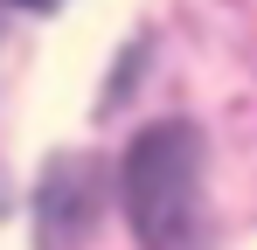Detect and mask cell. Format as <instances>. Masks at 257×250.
Instances as JSON below:
<instances>
[{
	"label": "cell",
	"mask_w": 257,
	"mask_h": 250,
	"mask_svg": "<svg viewBox=\"0 0 257 250\" xmlns=\"http://www.w3.org/2000/svg\"><path fill=\"white\" fill-rule=\"evenodd\" d=\"M195 188H202V139L188 125H153L125 153V202L146 250H181L195 229Z\"/></svg>",
	"instance_id": "cell-1"
},
{
	"label": "cell",
	"mask_w": 257,
	"mask_h": 250,
	"mask_svg": "<svg viewBox=\"0 0 257 250\" xmlns=\"http://www.w3.org/2000/svg\"><path fill=\"white\" fill-rule=\"evenodd\" d=\"M14 7H63V0H14Z\"/></svg>",
	"instance_id": "cell-2"
}]
</instances>
